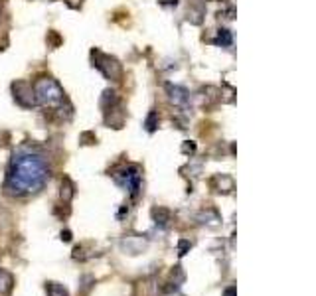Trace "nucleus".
<instances>
[{"label":"nucleus","instance_id":"obj_1","mask_svg":"<svg viewBox=\"0 0 316 296\" xmlns=\"http://www.w3.org/2000/svg\"><path fill=\"white\" fill-rule=\"evenodd\" d=\"M48 180H50V168L44 156L36 152H18L10 162L4 190L10 195L38 193Z\"/></svg>","mask_w":316,"mask_h":296},{"label":"nucleus","instance_id":"obj_2","mask_svg":"<svg viewBox=\"0 0 316 296\" xmlns=\"http://www.w3.org/2000/svg\"><path fill=\"white\" fill-rule=\"evenodd\" d=\"M34 95L36 101L42 107H60L62 103H65V93H63L62 85L51 77H40L34 81Z\"/></svg>","mask_w":316,"mask_h":296},{"label":"nucleus","instance_id":"obj_3","mask_svg":"<svg viewBox=\"0 0 316 296\" xmlns=\"http://www.w3.org/2000/svg\"><path fill=\"white\" fill-rule=\"evenodd\" d=\"M91 57H93V67H97L107 79H111V81H121L123 79V65L119 64L117 57L107 55L101 50H93Z\"/></svg>","mask_w":316,"mask_h":296},{"label":"nucleus","instance_id":"obj_4","mask_svg":"<svg viewBox=\"0 0 316 296\" xmlns=\"http://www.w3.org/2000/svg\"><path fill=\"white\" fill-rule=\"evenodd\" d=\"M12 95H14V101L20 105V107H24V109H32V107L38 105L36 95H34V87L28 81H14Z\"/></svg>","mask_w":316,"mask_h":296},{"label":"nucleus","instance_id":"obj_5","mask_svg":"<svg viewBox=\"0 0 316 296\" xmlns=\"http://www.w3.org/2000/svg\"><path fill=\"white\" fill-rule=\"evenodd\" d=\"M166 93H168V99L170 103H174L176 107H186L190 103V93L180 85H166Z\"/></svg>","mask_w":316,"mask_h":296},{"label":"nucleus","instance_id":"obj_6","mask_svg":"<svg viewBox=\"0 0 316 296\" xmlns=\"http://www.w3.org/2000/svg\"><path fill=\"white\" fill-rule=\"evenodd\" d=\"M210 186L214 188L217 193H231L235 184H233V178L228 176V174H215L214 178L210 180Z\"/></svg>","mask_w":316,"mask_h":296},{"label":"nucleus","instance_id":"obj_7","mask_svg":"<svg viewBox=\"0 0 316 296\" xmlns=\"http://www.w3.org/2000/svg\"><path fill=\"white\" fill-rule=\"evenodd\" d=\"M105 125H111L113 129H123V125H125V111L121 109V105L105 111Z\"/></svg>","mask_w":316,"mask_h":296},{"label":"nucleus","instance_id":"obj_8","mask_svg":"<svg viewBox=\"0 0 316 296\" xmlns=\"http://www.w3.org/2000/svg\"><path fill=\"white\" fill-rule=\"evenodd\" d=\"M151 215L154 219V223L160 225V227H168L170 221H172V211L166 209V207H154L151 211Z\"/></svg>","mask_w":316,"mask_h":296},{"label":"nucleus","instance_id":"obj_9","mask_svg":"<svg viewBox=\"0 0 316 296\" xmlns=\"http://www.w3.org/2000/svg\"><path fill=\"white\" fill-rule=\"evenodd\" d=\"M14 288V277L8 270L0 269V296H10Z\"/></svg>","mask_w":316,"mask_h":296},{"label":"nucleus","instance_id":"obj_10","mask_svg":"<svg viewBox=\"0 0 316 296\" xmlns=\"http://www.w3.org/2000/svg\"><path fill=\"white\" fill-rule=\"evenodd\" d=\"M198 221L200 223H203V225H212V227H215V225H219V213L215 211L214 207H208V209H203L202 213H198Z\"/></svg>","mask_w":316,"mask_h":296},{"label":"nucleus","instance_id":"obj_11","mask_svg":"<svg viewBox=\"0 0 316 296\" xmlns=\"http://www.w3.org/2000/svg\"><path fill=\"white\" fill-rule=\"evenodd\" d=\"M76 195V184L69 180V178H63L62 180V190H60V198H62L63 204H69Z\"/></svg>","mask_w":316,"mask_h":296},{"label":"nucleus","instance_id":"obj_12","mask_svg":"<svg viewBox=\"0 0 316 296\" xmlns=\"http://www.w3.org/2000/svg\"><path fill=\"white\" fill-rule=\"evenodd\" d=\"M117 105H121L119 97H117V93L111 89L103 91V95H101V109L103 111H109V109H113V107H117Z\"/></svg>","mask_w":316,"mask_h":296},{"label":"nucleus","instance_id":"obj_13","mask_svg":"<svg viewBox=\"0 0 316 296\" xmlns=\"http://www.w3.org/2000/svg\"><path fill=\"white\" fill-rule=\"evenodd\" d=\"M203 14H206L203 6H192V8L188 10V22L196 24V26H200V24L203 22Z\"/></svg>","mask_w":316,"mask_h":296},{"label":"nucleus","instance_id":"obj_14","mask_svg":"<svg viewBox=\"0 0 316 296\" xmlns=\"http://www.w3.org/2000/svg\"><path fill=\"white\" fill-rule=\"evenodd\" d=\"M46 292L48 296H69V292L58 283H46Z\"/></svg>","mask_w":316,"mask_h":296},{"label":"nucleus","instance_id":"obj_15","mask_svg":"<svg viewBox=\"0 0 316 296\" xmlns=\"http://www.w3.org/2000/svg\"><path fill=\"white\" fill-rule=\"evenodd\" d=\"M231 42H233V40H231V32L226 30V28H221V30L217 32L215 44H217V46H226V48H228V46H231Z\"/></svg>","mask_w":316,"mask_h":296},{"label":"nucleus","instance_id":"obj_16","mask_svg":"<svg viewBox=\"0 0 316 296\" xmlns=\"http://www.w3.org/2000/svg\"><path fill=\"white\" fill-rule=\"evenodd\" d=\"M186 281V274H184V270H182V267L180 265H176L174 269H172V272H170V283L178 284V286H182V283Z\"/></svg>","mask_w":316,"mask_h":296},{"label":"nucleus","instance_id":"obj_17","mask_svg":"<svg viewBox=\"0 0 316 296\" xmlns=\"http://www.w3.org/2000/svg\"><path fill=\"white\" fill-rule=\"evenodd\" d=\"M158 127V113L156 111H151L148 116H146V121H144V129L148 130V132H154Z\"/></svg>","mask_w":316,"mask_h":296},{"label":"nucleus","instance_id":"obj_18","mask_svg":"<svg viewBox=\"0 0 316 296\" xmlns=\"http://www.w3.org/2000/svg\"><path fill=\"white\" fill-rule=\"evenodd\" d=\"M190 247H192V243H190L188 239H182V241L178 243V255H180V257H184V255L190 251Z\"/></svg>","mask_w":316,"mask_h":296},{"label":"nucleus","instance_id":"obj_19","mask_svg":"<svg viewBox=\"0 0 316 296\" xmlns=\"http://www.w3.org/2000/svg\"><path fill=\"white\" fill-rule=\"evenodd\" d=\"M182 152H184V154H194V152H196V142H192V141H188V142H184V144H182Z\"/></svg>","mask_w":316,"mask_h":296},{"label":"nucleus","instance_id":"obj_20","mask_svg":"<svg viewBox=\"0 0 316 296\" xmlns=\"http://www.w3.org/2000/svg\"><path fill=\"white\" fill-rule=\"evenodd\" d=\"M48 42H51V46H53V48H58L62 40H60V36H58L55 32H50V34H48Z\"/></svg>","mask_w":316,"mask_h":296},{"label":"nucleus","instance_id":"obj_21","mask_svg":"<svg viewBox=\"0 0 316 296\" xmlns=\"http://www.w3.org/2000/svg\"><path fill=\"white\" fill-rule=\"evenodd\" d=\"M62 241L69 243V241H71V231H67V229H65V231H62Z\"/></svg>","mask_w":316,"mask_h":296},{"label":"nucleus","instance_id":"obj_22","mask_svg":"<svg viewBox=\"0 0 316 296\" xmlns=\"http://www.w3.org/2000/svg\"><path fill=\"white\" fill-rule=\"evenodd\" d=\"M235 294H237L235 286H229V288H226V290H224V296H235Z\"/></svg>","mask_w":316,"mask_h":296},{"label":"nucleus","instance_id":"obj_23","mask_svg":"<svg viewBox=\"0 0 316 296\" xmlns=\"http://www.w3.org/2000/svg\"><path fill=\"white\" fill-rule=\"evenodd\" d=\"M162 4H174V6H176L178 0H162Z\"/></svg>","mask_w":316,"mask_h":296},{"label":"nucleus","instance_id":"obj_24","mask_svg":"<svg viewBox=\"0 0 316 296\" xmlns=\"http://www.w3.org/2000/svg\"><path fill=\"white\" fill-rule=\"evenodd\" d=\"M0 20H2V10H0Z\"/></svg>","mask_w":316,"mask_h":296}]
</instances>
